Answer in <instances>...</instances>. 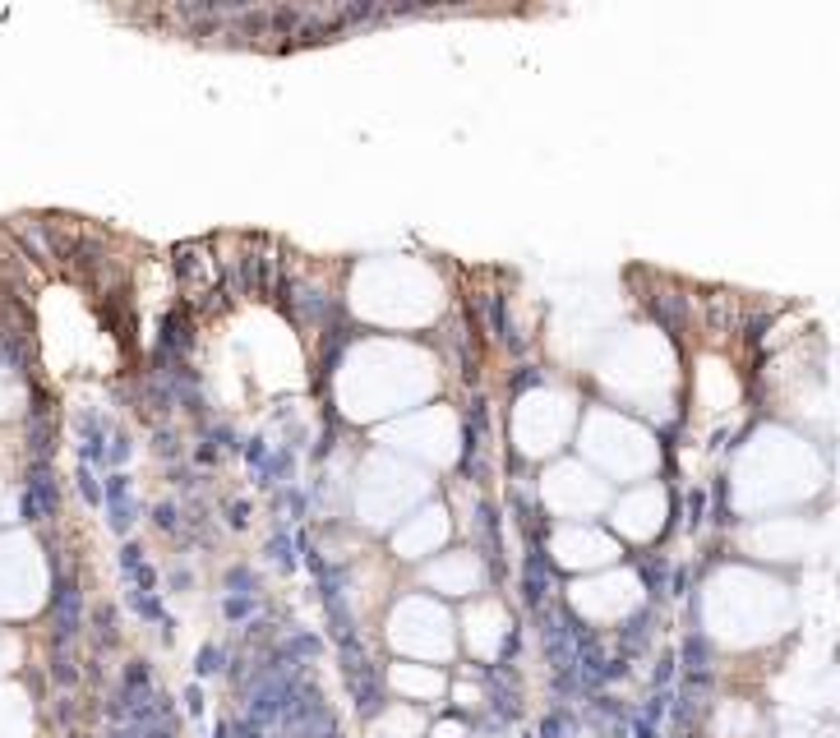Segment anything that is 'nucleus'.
Here are the masks:
<instances>
[{
    "mask_svg": "<svg viewBox=\"0 0 840 738\" xmlns=\"http://www.w3.org/2000/svg\"><path fill=\"white\" fill-rule=\"evenodd\" d=\"M439 738H462V725H444V729H439Z\"/></svg>",
    "mask_w": 840,
    "mask_h": 738,
    "instance_id": "1",
    "label": "nucleus"
}]
</instances>
